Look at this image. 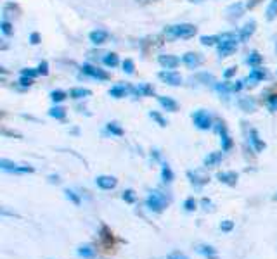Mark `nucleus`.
<instances>
[{"label": "nucleus", "instance_id": "obj_1", "mask_svg": "<svg viewBox=\"0 0 277 259\" xmlns=\"http://www.w3.org/2000/svg\"><path fill=\"white\" fill-rule=\"evenodd\" d=\"M146 207L149 211H153V213H163L168 207L167 195L163 192H160V190H153V192H149V195L146 199Z\"/></svg>", "mask_w": 277, "mask_h": 259}, {"label": "nucleus", "instance_id": "obj_2", "mask_svg": "<svg viewBox=\"0 0 277 259\" xmlns=\"http://www.w3.org/2000/svg\"><path fill=\"white\" fill-rule=\"evenodd\" d=\"M220 36V42H218V54L222 57H229L236 52L238 49V36L236 33H222Z\"/></svg>", "mask_w": 277, "mask_h": 259}, {"label": "nucleus", "instance_id": "obj_3", "mask_svg": "<svg viewBox=\"0 0 277 259\" xmlns=\"http://www.w3.org/2000/svg\"><path fill=\"white\" fill-rule=\"evenodd\" d=\"M167 35L175 36V38H192V36L198 33V28L194 25H189V23H184V25H175L167 28Z\"/></svg>", "mask_w": 277, "mask_h": 259}, {"label": "nucleus", "instance_id": "obj_4", "mask_svg": "<svg viewBox=\"0 0 277 259\" xmlns=\"http://www.w3.org/2000/svg\"><path fill=\"white\" fill-rule=\"evenodd\" d=\"M0 169L7 173H18V175H26V173H33V166H21L16 162L9 161V159H0Z\"/></svg>", "mask_w": 277, "mask_h": 259}, {"label": "nucleus", "instance_id": "obj_5", "mask_svg": "<svg viewBox=\"0 0 277 259\" xmlns=\"http://www.w3.org/2000/svg\"><path fill=\"white\" fill-rule=\"evenodd\" d=\"M192 121H194V125L198 126L199 130H210L211 125H213V121H211V116L208 114L206 111H196L194 114H192Z\"/></svg>", "mask_w": 277, "mask_h": 259}, {"label": "nucleus", "instance_id": "obj_6", "mask_svg": "<svg viewBox=\"0 0 277 259\" xmlns=\"http://www.w3.org/2000/svg\"><path fill=\"white\" fill-rule=\"evenodd\" d=\"M82 71H83V74H87V76H90V78H96V80H103V81L109 80V74H107L106 71L90 66V64H83Z\"/></svg>", "mask_w": 277, "mask_h": 259}, {"label": "nucleus", "instance_id": "obj_7", "mask_svg": "<svg viewBox=\"0 0 277 259\" xmlns=\"http://www.w3.org/2000/svg\"><path fill=\"white\" fill-rule=\"evenodd\" d=\"M160 80H163L165 83L172 85V87H178V85L182 83V76L177 73V71H172V69L161 71V73H160Z\"/></svg>", "mask_w": 277, "mask_h": 259}, {"label": "nucleus", "instance_id": "obj_8", "mask_svg": "<svg viewBox=\"0 0 277 259\" xmlns=\"http://www.w3.org/2000/svg\"><path fill=\"white\" fill-rule=\"evenodd\" d=\"M96 183H97V187L103 189V190H113L114 187H116L118 180L114 178V176H109V175H101L96 178Z\"/></svg>", "mask_w": 277, "mask_h": 259}, {"label": "nucleus", "instance_id": "obj_9", "mask_svg": "<svg viewBox=\"0 0 277 259\" xmlns=\"http://www.w3.org/2000/svg\"><path fill=\"white\" fill-rule=\"evenodd\" d=\"M196 252L201 254L205 259H218V251L213 247V245H208V244H199L196 247Z\"/></svg>", "mask_w": 277, "mask_h": 259}, {"label": "nucleus", "instance_id": "obj_10", "mask_svg": "<svg viewBox=\"0 0 277 259\" xmlns=\"http://www.w3.org/2000/svg\"><path fill=\"white\" fill-rule=\"evenodd\" d=\"M182 61H184V64L189 67V69H196V67H199L203 64V57L196 52H187Z\"/></svg>", "mask_w": 277, "mask_h": 259}, {"label": "nucleus", "instance_id": "obj_11", "mask_svg": "<svg viewBox=\"0 0 277 259\" xmlns=\"http://www.w3.org/2000/svg\"><path fill=\"white\" fill-rule=\"evenodd\" d=\"M76 254L83 259H96L97 258V249L92 244H83L76 249Z\"/></svg>", "mask_w": 277, "mask_h": 259}, {"label": "nucleus", "instance_id": "obj_12", "mask_svg": "<svg viewBox=\"0 0 277 259\" xmlns=\"http://www.w3.org/2000/svg\"><path fill=\"white\" fill-rule=\"evenodd\" d=\"M217 178H218V182L225 183V185L234 187L236 183H238V180H239V175L236 171H222V173H218V175H217Z\"/></svg>", "mask_w": 277, "mask_h": 259}, {"label": "nucleus", "instance_id": "obj_13", "mask_svg": "<svg viewBox=\"0 0 277 259\" xmlns=\"http://www.w3.org/2000/svg\"><path fill=\"white\" fill-rule=\"evenodd\" d=\"M249 144H251L253 149H255V152H262L263 149L267 147L265 142L260 138V135H258L256 130H251V131H249Z\"/></svg>", "mask_w": 277, "mask_h": 259}, {"label": "nucleus", "instance_id": "obj_14", "mask_svg": "<svg viewBox=\"0 0 277 259\" xmlns=\"http://www.w3.org/2000/svg\"><path fill=\"white\" fill-rule=\"evenodd\" d=\"M244 11H246V5L241 4V2H236V4L229 5V9H227L229 19H239L244 14Z\"/></svg>", "mask_w": 277, "mask_h": 259}, {"label": "nucleus", "instance_id": "obj_15", "mask_svg": "<svg viewBox=\"0 0 277 259\" xmlns=\"http://www.w3.org/2000/svg\"><path fill=\"white\" fill-rule=\"evenodd\" d=\"M218 133H220V137H222V151H231L234 142H232L231 135L227 133V128H225L224 125L218 126Z\"/></svg>", "mask_w": 277, "mask_h": 259}, {"label": "nucleus", "instance_id": "obj_16", "mask_svg": "<svg viewBox=\"0 0 277 259\" xmlns=\"http://www.w3.org/2000/svg\"><path fill=\"white\" fill-rule=\"evenodd\" d=\"M158 63L161 64V66L165 67V69H175V67L178 66V57L175 56H170V54H167V56H160V59H158Z\"/></svg>", "mask_w": 277, "mask_h": 259}, {"label": "nucleus", "instance_id": "obj_17", "mask_svg": "<svg viewBox=\"0 0 277 259\" xmlns=\"http://www.w3.org/2000/svg\"><path fill=\"white\" fill-rule=\"evenodd\" d=\"M255 30H256V23L255 21L246 23V25L241 28V32H239V40H241V42H246V40H249L253 36V33H255Z\"/></svg>", "mask_w": 277, "mask_h": 259}, {"label": "nucleus", "instance_id": "obj_18", "mask_svg": "<svg viewBox=\"0 0 277 259\" xmlns=\"http://www.w3.org/2000/svg\"><path fill=\"white\" fill-rule=\"evenodd\" d=\"M187 176L191 178L192 185H196V187H205L206 183L210 182V178H208V176L201 175L199 171H187Z\"/></svg>", "mask_w": 277, "mask_h": 259}, {"label": "nucleus", "instance_id": "obj_19", "mask_svg": "<svg viewBox=\"0 0 277 259\" xmlns=\"http://www.w3.org/2000/svg\"><path fill=\"white\" fill-rule=\"evenodd\" d=\"M242 88V81H236V83H222L217 85V90L220 94H232V92H239Z\"/></svg>", "mask_w": 277, "mask_h": 259}, {"label": "nucleus", "instance_id": "obj_20", "mask_svg": "<svg viewBox=\"0 0 277 259\" xmlns=\"http://www.w3.org/2000/svg\"><path fill=\"white\" fill-rule=\"evenodd\" d=\"M239 107L244 112H253L256 109V100L253 97H242L239 98Z\"/></svg>", "mask_w": 277, "mask_h": 259}, {"label": "nucleus", "instance_id": "obj_21", "mask_svg": "<svg viewBox=\"0 0 277 259\" xmlns=\"http://www.w3.org/2000/svg\"><path fill=\"white\" fill-rule=\"evenodd\" d=\"M158 102H160L161 107L167 109V111H170V112H175L178 109V104L170 97H158Z\"/></svg>", "mask_w": 277, "mask_h": 259}, {"label": "nucleus", "instance_id": "obj_22", "mask_svg": "<svg viewBox=\"0 0 277 259\" xmlns=\"http://www.w3.org/2000/svg\"><path fill=\"white\" fill-rule=\"evenodd\" d=\"M107 40V33L103 32V30H96V32L90 33V42L96 43V45H103Z\"/></svg>", "mask_w": 277, "mask_h": 259}, {"label": "nucleus", "instance_id": "obj_23", "mask_svg": "<svg viewBox=\"0 0 277 259\" xmlns=\"http://www.w3.org/2000/svg\"><path fill=\"white\" fill-rule=\"evenodd\" d=\"M220 161H222V152H211V154L206 156V159H205V166H208V168H211V166L220 164Z\"/></svg>", "mask_w": 277, "mask_h": 259}, {"label": "nucleus", "instance_id": "obj_24", "mask_svg": "<svg viewBox=\"0 0 277 259\" xmlns=\"http://www.w3.org/2000/svg\"><path fill=\"white\" fill-rule=\"evenodd\" d=\"M161 178H163L165 183H172V182H173V178H175L173 171H172V168L167 164V162L161 166Z\"/></svg>", "mask_w": 277, "mask_h": 259}, {"label": "nucleus", "instance_id": "obj_25", "mask_svg": "<svg viewBox=\"0 0 277 259\" xmlns=\"http://www.w3.org/2000/svg\"><path fill=\"white\" fill-rule=\"evenodd\" d=\"M265 76H267V73L262 69V67H255V69L251 71V74H249L248 80H246V81H262Z\"/></svg>", "mask_w": 277, "mask_h": 259}, {"label": "nucleus", "instance_id": "obj_26", "mask_svg": "<svg viewBox=\"0 0 277 259\" xmlns=\"http://www.w3.org/2000/svg\"><path fill=\"white\" fill-rule=\"evenodd\" d=\"M90 94H92V92H90L89 88H73V90L69 92V97H73V98H83V97H89Z\"/></svg>", "mask_w": 277, "mask_h": 259}, {"label": "nucleus", "instance_id": "obj_27", "mask_svg": "<svg viewBox=\"0 0 277 259\" xmlns=\"http://www.w3.org/2000/svg\"><path fill=\"white\" fill-rule=\"evenodd\" d=\"M277 18V0H272L267 7V21H274Z\"/></svg>", "mask_w": 277, "mask_h": 259}, {"label": "nucleus", "instance_id": "obj_28", "mask_svg": "<svg viewBox=\"0 0 277 259\" xmlns=\"http://www.w3.org/2000/svg\"><path fill=\"white\" fill-rule=\"evenodd\" d=\"M101 233H103V235H101V238H103L107 245H113V233H111V230L106 227V225H103V227H101Z\"/></svg>", "mask_w": 277, "mask_h": 259}, {"label": "nucleus", "instance_id": "obj_29", "mask_svg": "<svg viewBox=\"0 0 277 259\" xmlns=\"http://www.w3.org/2000/svg\"><path fill=\"white\" fill-rule=\"evenodd\" d=\"M49 116H52V118H56V119H64L66 118V109L56 105V107H52L49 111Z\"/></svg>", "mask_w": 277, "mask_h": 259}, {"label": "nucleus", "instance_id": "obj_30", "mask_svg": "<svg viewBox=\"0 0 277 259\" xmlns=\"http://www.w3.org/2000/svg\"><path fill=\"white\" fill-rule=\"evenodd\" d=\"M246 63H248L249 66H253V67H258L260 64H262V56H260L258 52H251L248 59H246Z\"/></svg>", "mask_w": 277, "mask_h": 259}, {"label": "nucleus", "instance_id": "obj_31", "mask_svg": "<svg viewBox=\"0 0 277 259\" xmlns=\"http://www.w3.org/2000/svg\"><path fill=\"white\" fill-rule=\"evenodd\" d=\"M104 64H106L107 67H116L118 64H120V59H118V56L116 54H107L106 57H104Z\"/></svg>", "mask_w": 277, "mask_h": 259}, {"label": "nucleus", "instance_id": "obj_32", "mask_svg": "<svg viewBox=\"0 0 277 259\" xmlns=\"http://www.w3.org/2000/svg\"><path fill=\"white\" fill-rule=\"evenodd\" d=\"M107 131H109L111 135H116V137H123V128H121L120 125H116V123H109L107 125Z\"/></svg>", "mask_w": 277, "mask_h": 259}, {"label": "nucleus", "instance_id": "obj_33", "mask_svg": "<svg viewBox=\"0 0 277 259\" xmlns=\"http://www.w3.org/2000/svg\"><path fill=\"white\" fill-rule=\"evenodd\" d=\"M196 80L198 81H203L205 85H213L215 83V76L213 74H208V73H201L196 76Z\"/></svg>", "mask_w": 277, "mask_h": 259}, {"label": "nucleus", "instance_id": "obj_34", "mask_svg": "<svg viewBox=\"0 0 277 259\" xmlns=\"http://www.w3.org/2000/svg\"><path fill=\"white\" fill-rule=\"evenodd\" d=\"M134 94H137V95H153L154 88L149 87V85H142V87L134 88Z\"/></svg>", "mask_w": 277, "mask_h": 259}, {"label": "nucleus", "instance_id": "obj_35", "mask_svg": "<svg viewBox=\"0 0 277 259\" xmlns=\"http://www.w3.org/2000/svg\"><path fill=\"white\" fill-rule=\"evenodd\" d=\"M218 42H220V36H218V35H211V36H201V43H203V45H208V47H210V45H215V43H218Z\"/></svg>", "mask_w": 277, "mask_h": 259}, {"label": "nucleus", "instance_id": "obj_36", "mask_svg": "<svg viewBox=\"0 0 277 259\" xmlns=\"http://www.w3.org/2000/svg\"><path fill=\"white\" fill-rule=\"evenodd\" d=\"M196 207H198V202H196L194 197H187V199L184 200V209L187 211V213H192V211H196Z\"/></svg>", "mask_w": 277, "mask_h": 259}, {"label": "nucleus", "instance_id": "obj_37", "mask_svg": "<svg viewBox=\"0 0 277 259\" xmlns=\"http://www.w3.org/2000/svg\"><path fill=\"white\" fill-rule=\"evenodd\" d=\"M125 94H127V88H125V87H113L109 90V95H111V97H114V98L125 97Z\"/></svg>", "mask_w": 277, "mask_h": 259}, {"label": "nucleus", "instance_id": "obj_38", "mask_svg": "<svg viewBox=\"0 0 277 259\" xmlns=\"http://www.w3.org/2000/svg\"><path fill=\"white\" fill-rule=\"evenodd\" d=\"M64 194H66V197H68V199H69V200H71V202L75 204V206H80V204H82V199H80V195H78V194H76V192H73V190L68 189Z\"/></svg>", "mask_w": 277, "mask_h": 259}, {"label": "nucleus", "instance_id": "obj_39", "mask_svg": "<svg viewBox=\"0 0 277 259\" xmlns=\"http://www.w3.org/2000/svg\"><path fill=\"white\" fill-rule=\"evenodd\" d=\"M232 230H234V221L232 220H224L220 223V231H224V233H231Z\"/></svg>", "mask_w": 277, "mask_h": 259}, {"label": "nucleus", "instance_id": "obj_40", "mask_svg": "<svg viewBox=\"0 0 277 259\" xmlns=\"http://www.w3.org/2000/svg\"><path fill=\"white\" fill-rule=\"evenodd\" d=\"M121 67H123V71L127 74H134V71H135V64L132 59H125L123 64H121Z\"/></svg>", "mask_w": 277, "mask_h": 259}, {"label": "nucleus", "instance_id": "obj_41", "mask_svg": "<svg viewBox=\"0 0 277 259\" xmlns=\"http://www.w3.org/2000/svg\"><path fill=\"white\" fill-rule=\"evenodd\" d=\"M121 199H123L125 202H128V204H134L135 202V192L132 189L125 190V192L121 194Z\"/></svg>", "mask_w": 277, "mask_h": 259}, {"label": "nucleus", "instance_id": "obj_42", "mask_svg": "<svg viewBox=\"0 0 277 259\" xmlns=\"http://www.w3.org/2000/svg\"><path fill=\"white\" fill-rule=\"evenodd\" d=\"M149 116H151V118H153L154 121H156L160 126H167V125H168V123H167V119H165L163 116L160 114V112H156V111H151V112H149Z\"/></svg>", "mask_w": 277, "mask_h": 259}, {"label": "nucleus", "instance_id": "obj_43", "mask_svg": "<svg viewBox=\"0 0 277 259\" xmlns=\"http://www.w3.org/2000/svg\"><path fill=\"white\" fill-rule=\"evenodd\" d=\"M50 98L57 104V102H63L64 98H66V94H64L63 90H54L52 94H50Z\"/></svg>", "mask_w": 277, "mask_h": 259}, {"label": "nucleus", "instance_id": "obj_44", "mask_svg": "<svg viewBox=\"0 0 277 259\" xmlns=\"http://www.w3.org/2000/svg\"><path fill=\"white\" fill-rule=\"evenodd\" d=\"M0 28H2V33H4V35H12V25L11 23H7V21H2L0 23Z\"/></svg>", "mask_w": 277, "mask_h": 259}, {"label": "nucleus", "instance_id": "obj_45", "mask_svg": "<svg viewBox=\"0 0 277 259\" xmlns=\"http://www.w3.org/2000/svg\"><path fill=\"white\" fill-rule=\"evenodd\" d=\"M36 71H38V74H42V76H47V74H49V64H47L45 61H42V63L38 64V67H36Z\"/></svg>", "mask_w": 277, "mask_h": 259}, {"label": "nucleus", "instance_id": "obj_46", "mask_svg": "<svg viewBox=\"0 0 277 259\" xmlns=\"http://www.w3.org/2000/svg\"><path fill=\"white\" fill-rule=\"evenodd\" d=\"M167 259H189V258L184 254V252H180V251H173V252H170V254L167 256Z\"/></svg>", "mask_w": 277, "mask_h": 259}, {"label": "nucleus", "instance_id": "obj_47", "mask_svg": "<svg viewBox=\"0 0 277 259\" xmlns=\"http://www.w3.org/2000/svg\"><path fill=\"white\" fill-rule=\"evenodd\" d=\"M269 109L272 112L277 111V95H270L269 97Z\"/></svg>", "mask_w": 277, "mask_h": 259}, {"label": "nucleus", "instance_id": "obj_48", "mask_svg": "<svg viewBox=\"0 0 277 259\" xmlns=\"http://www.w3.org/2000/svg\"><path fill=\"white\" fill-rule=\"evenodd\" d=\"M36 74H38V71H36V69H30V67H28V69H23V71H21V76L35 78Z\"/></svg>", "mask_w": 277, "mask_h": 259}, {"label": "nucleus", "instance_id": "obj_49", "mask_svg": "<svg viewBox=\"0 0 277 259\" xmlns=\"http://www.w3.org/2000/svg\"><path fill=\"white\" fill-rule=\"evenodd\" d=\"M19 83H21V87H30V85L33 83V78H28V76H21V80H19Z\"/></svg>", "mask_w": 277, "mask_h": 259}, {"label": "nucleus", "instance_id": "obj_50", "mask_svg": "<svg viewBox=\"0 0 277 259\" xmlns=\"http://www.w3.org/2000/svg\"><path fill=\"white\" fill-rule=\"evenodd\" d=\"M260 2H262V0H249L248 4H246V9H249V11H251V9H255L256 5L260 4Z\"/></svg>", "mask_w": 277, "mask_h": 259}, {"label": "nucleus", "instance_id": "obj_51", "mask_svg": "<svg viewBox=\"0 0 277 259\" xmlns=\"http://www.w3.org/2000/svg\"><path fill=\"white\" fill-rule=\"evenodd\" d=\"M30 42H32L33 45L40 43V35H38V33H32V36H30Z\"/></svg>", "mask_w": 277, "mask_h": 259}, {"label": "nucleus", "instance_id": "obj_52", "mask_svg": "<svg viewBox=\"0 0 277 259\" xmlns=\"http://www.w3.org/2000/svg\"><path fill=\"white\" fill-rule=\"evenodd\" d=\"M236 71H238V67H229V69L224 73V76H225V78H232V76L236 74Z\"/></svg>", "mask_w": 277, "mask_h": 259}, {"label": "nucleus", "instance_id": "obj_53", "mask_svg": "<svg viewBox=\"0 0 277 259\" xmlns=\"http://www.w3.org/2000/svg\"><path fill=\"white\" fill-rule=\"evenodd\" d=\"M201 204L206 207V209H208V206H211V202H210V200H208V199H203V200H201Z\"/></svg>", "mask_w": 277, "mask_h": 259}, {"label": "nucleus", "instance_id": "obj_54", "mask_svg": "<svg viewBox=\"0 0 277 259\" xmlns=\"http://www.w3.org/2000/svg\"><path fill=\"white\" fill-rule=\"evenodd\" d=\"M137 4H151V2H154V0H135Z\"/></svg>", "mask_w": 277, "mask_h": 259}, {"label": "nucleus", "instance_id": "obj_55", "mask_svg": "<svg viewBox=\"0 0 277 259\" xmlns=\"http://www.w3.org/2000/svg\"><path fill=\"white\" fill-rule=\"evenodd\" d=\"M272 200H277V194H276V195L272 197Z\"/></svg>", "mask_w": 277, "mask_h": 259}, {"label": "nucleus", "instance_id": "obj_56", "mask_svg": "<svg viewBox=\"0 0 277 259\" xmlns=\"http://www.w3.org/2000/svg\"><path fill=\"white\" fill-rule=\"evenodd\" d=\"M191 2H199V0H191Z\"/></svg>", "mask_w": 277, "mask_h": 259}, {"label": "nucleus", "instance_id": "obj_57", "mask_svg": "<svg viewBox=\"0 0 277 259\" xmlns=\"http://www.w3.org/2000/svg\"><path fill=\"white\" fill-rule=\"evenodd\" d=\"M276 50H277V47H276Z\"/></svg>", "mask_w": 277, "mask_h": 259}]
</instances>
